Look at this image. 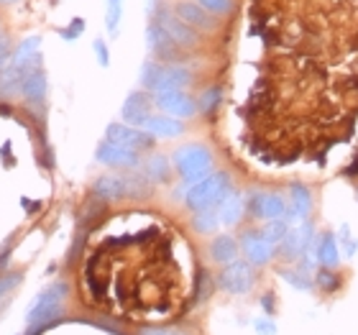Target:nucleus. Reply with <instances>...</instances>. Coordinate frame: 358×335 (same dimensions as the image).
Masks as SVG:
<instances>
[{
    "label": "nucleus",
    "mask_w": 358,
    "mask_h": 335,
    "mask_svg": "<svg viewBox=\"0 0 358 335\" xmlns=\"http://www.w3.org/2000/svg\"><path fill=\"white\" fill-rule=\"evenodd\" d=\"M69 297V284L64 279H57L49 287L38 292L36 299L31 302L29 313H26V333L23 335H41L52 325L62 320L64 315V302Z\"/></svg>",
    "instance_id": "f257e3e1"
},
{
    "label": "nucleus",
    "mask_w": 358,
    "mask_h": 335,
    "mask_svg": "<svg viewBox=\"0 0 358 335\" xmlns=\"http://www.w3.org/2000/svg\"><path fill=\"white\" fill-rule=\"evenodd\" d=\"M172 164H174V169L179 171V177L192 187L213 171V154H210V149L202 146V143H185V146H179V149L174 151Z\"/></svg>",
    "instance_id": "f03ea898"
},
{
    "label": "nucleus",
    "mask_w": 358,
    "mask_h": 335,
    "mask_svg": "<svg viewBox=\"0 0 358 335\" xmlns=\"http://www.w3.org/2000/svg\"><path fill=\"white\" fill-rule=\"evenodd\" d=\"M231 190H233L231 177H228L225 171H210L208 177L189 187L185 202H187V208H192L194 213H197V210H210V208H217Z\"/></svg>",
    "instance_id": "7ed1b4c3"
},
{
    "label": "nucleus",
    "mask_w": 358,
    "mask_h": 335,
    "mask_svg": "<svg viewBox=\"0 0 358 335\" xmlns=\"http://www.w3.org/2000/svg\"><path fill=\"white\" fill-rule=\"evenodd\" d=\"M254 266L248 264V261H231V264H225L223 271L217 274V287L223 292H228V294H236V297H241V294H248V292L254 290Z\"/></svg>",
    "instance_id": "20e7f679"
},
{
    "label": "nucleus",
    "mask_w": 358,
    "mask_h": 335,
    "mask_svg": "<svg viewBox=\"0 0 358 335\" xmlns=\"http://www.w3.org/2000/svg\"><path fill=\"white\" fill-rule=\"evenodd\" d=\"M151 21H157L162 29L166 31V36L172 38L174 44L185 52V49H197L200 46V34L194 29H189L185 21H179L177 15H174V10H169V8H162L159 6V10L154 13V18Z\"/></svg>",
    "instance_id": "39448f33"
},
{
    "label": "nucleus",
    "mask_w": 358,
    "mask_h": 335,
    "mask_svg": "<svg viewBox=\"0 0 358 335\" xmlns=\"http://www.w3.org/2000/svg\"><path fill=\"white\" fill-rule=\"evenodd\" d=\"M154 105H157L164 115L177 118V120L197 115V103H194L187 92H182V90H174V92H159V95H154Z\"/></svg>",
    "instance_id": "423d86ee"
},
{
    "label": "nucleus",
    "mask_w": 358,
    "mask_h": 335,
    "mask_svg": "<svg viewBox=\"0 0 358 335\" xmlns=\"http://www.w3.org/2000/svg\"><path fill=\"white\" fill-rule=\"evenodd\" d=\"M105 141L118 143V146H126V149L134 151H143L154 146V138L143 128H131L126 123H110L105 128Z\"/></svg>",
    "instance_id": "0eeeda50"
},
{
    "label": "nucleus",
    "mask_w": 358,
    "mask_h": 335,
    "mask_svg": "<svg viewBox=\"0 0 358 335\" xmlns=\"http://www.w3.org/2000/svg\"><path fill=\"white\" fill-rule=\"evenodd\" d=\"M95 159L100 164L110 166V169H136V166L141 164L138 151L126 149V146H118V143H110V141H103L97 146Z\"/></svg>",
    "instance_id": "6e6552de"
},
{
    "label": "nucleus",
    "mask_w": 358,
    "mask_h": 335,
    "mask_svg": "<svg viewBox=\"0 0 358 335\" xmlns=\"http://www.w3.org/2000/svg\"><path fill=\"white\" fill-rule=\"evenodd\" d=\"M246 208L259 220H282V218H287V200L279 192H256L246 202Z\"/></svg>",
    "instance_id": "1a4fd4ad"
},
{
    "label": "nucleus",
    "mask_w": 358,
    "mask_h": 335,
    "mask_svg": "<svg viewBox=\"0 0 358 335\" xmlns=\"http://www.w3.org/2000/svg\"><path fill=\"white\" fill-rule=\"evenodd\" d=\"M154 97L149 92H131L120 105V120L131 128H143V123L151 118Z\"/></svg>",
    "instance_id": "9d476101"
},
{
    "label": "nucleus",
    "mask_w": 358,
    "mask_h": 335,
    "mask_svg": "<svg viewBox=\"0 0 358 335\" xmlns=\"http://www.w3.org/2000/svg\"><path fill=\"white\" fill-rule=\"evenodd\" d=\"M238 248L243 251V256H246V261L251 266H264V264H268V261L274 259L276 253V246H271L259 231L243 233L238 241Z\"/></svg>",
    "instance_id": "9b49d317"
},
{
    "label": "nucleus",
    "mask_w": 358,
    "mask_h": 335,
    "mask_svg": "<svg viewBox=\"0 0 358 335\" xmlns=\"http://www.w3.org/2000/svg\"><path fill=\"white\" fill-rule=\"evenodd\" d=\"M313 243V225L302 223V225H292L284 241L279 243V256L284 261H297L302 259V253H307V246Z\"/></svg>",
    "instance_id": "f8f14e48"
},
{
    "label": "nucleus",
    "mask_w": 358,
    "mask_h": 335,
    "mask_svg": "<svg viewBox=\"0 0 358 335\" xmlns=\"http://www.w3.org/2000/svg\"><path fill=\"white\" fill-rule=\"evenodd\" d=\"M146 44H149L151 54L157 57V62H177L182 57V49L166 36V31L157 21H151L146 29Z\"/></svg>",
    "instance_id": "ddd939ff"
},
{
    "label": "nucleus",
    "mask_w": 358,
    "mask_h": 335,
    "mask_svg": "<svg viewBox=\"0 0 358 335\" xmlns=\"http://www.w3.org/2000/svg\"><path fill=\"white\" fill-rule=\"evenodd\" d=\"M174 15H177L179 21H185L189 29L197 31V34H200V31H215L217 29L215 15H210L205 8H200L197 3H192V0H182V3H177Z\"/></svg>",
    "instance_id": "4468645a"
},
{
    "label": "nucleus",
    "mask_w": 358,
    "mask_h": 335,
    "mask_svg": "<svg viewBox=\"0 0 358 335\" xmlns=\"http://www.w3.org/2000/svg\"><path fill=\"white\" fill-rule=\"evenodd\" d=\"M313 210V194L305 185H294L289 187V202H287V223L292 225H302L307 223V215Z\"/></svg>",
    "instance_id": "2eb2a0df"
},
{
    "label": "nucleus",
    "mask_w": 358,
    "mask_h": 335,
    "mask_svg": "<svg viewBox=\"0 0 358 335\" xmlns=\"http://www.w3.org/2000/svg\"><path fill=\"white\" fill-rule=\"evenodd\" d=\"M92 197L103 202H113V200H123L128 197V177L123 174H103L92 182Z\"/></svg>",
    "instance_id": "dca6fc26"
},
{
    "label": "nucleus",
    "mask_w": 358,
    "mask_h": 335,
    "mask_svg": "<svg viewBox=\"0 0 358 335\" xmlns=\"http://www.w3.org/2000/svg\"><path fill=\"white\" fill-rule=\"evenodd\" d=\"M192 85V72L187 67H179V64H169V67H162L157 83H154V95L159 92H174V90H185Z\"/></svg>",
    "instance_id": "f3484780"
},
{
    "label": "nucleus",
    "mask_w": 358,
    "mask_h": 335,
    "mask_svg": "<svg viewBox=\"0 0 358 335\" xmlns=\"http://www.w3.org/2000/svg\"><path fill=\"white\" fill-rule=\"evenodd\" d=\"M143 131L157 141V138H177V136L185 134V123L177 118H169V115H151L146 123H143Z\"/></svg>",
    "instance_id": "a211bd4d"
},
{
    "label": "nucleus",
    "mask_w": 358,
    "mask_h": 335,
    "mask_svg": "<svg viewBox=\"0 0 358 335\" xmlns=\"http://www.w3.org/2000/svg\"><path fill=\"white\" fill-rule=\"evenodd\" d=\"M243 213H246V197L241 192H236V190H231V192L223 197V202L217 205L220 225H228V228L238 225L241 220H243Z\"/></svg>",
    "instance_id": "6ab92c4d"
},
{
    "label": "nucleus",
    "mask_w": 358,
    "mask_h": 335,
    "mask_svg": "<svg viewBox=\"0 0 358 335\" xmlns=\"http://www.w3.org/2000/svg\"><path fill=\"white\" fill-rule=\"evenodd\" d=\"M46 90H49L46 72L44 69H36V72H31V75L21 83V92H18V95H21L31 108H36V105H44Z\"/></svg>",
    "instance_id": "aec40b11"
},
{
    "label": "nucleus",
    "mask_w": 358,
    "mask_h": 335,
    "mask_svg": "<svg viewBox=\"0 0 358 335\" xmlns=\"http://www.w3.org/2000/svg\"><path fill=\"white\" fill-rule=\"evenodd\" d=\"M143 177L149 179L151 185H166L172 179V162L164 154H151L143 162Z\"/></svg>",
    "instance_id": "412c9836"
},
{
    "label": "nucleus",
    "mask_w": 358,
    "mask_h": 335,
    "mask_svg": "<svg viewBox=\"0 0 358 335\" xmlns=\"http://www.w3.org/2000/svg\"><path fill=\"white\" fill-rule=\"evenodd\" d=\"M238 241L233 238V236H217L210 243V259L215 261V264H223V266L238 259Z\"/></svg>",
    "instance_id": "4be33fe9"
},
{
    "label": "nucleus",
    "mask_w": 358,
    "mask_h": 335,
    "mask_svg": "<svg viewBox=\"0 0 358 335\" xmlns=\"http://www.w3.org/2000/svg\"><path fill=\"white\" fill-rule=\"evenodd\" d=\"M317 261H320L322 266H338V261H341V253H338V241L333 233H325L320 238V246H317Z\"/></svg>",
    "instance_id": "5701e85b"
},
{
    "label": "nucleus",
    "mask_w": 358,
    "mask_h": 335,
    "mask_svg": "<svg viewBox=\"0 0 358 335\" xmlns=\"http://www.w3.org/2000/svg\"><path fill=\"white\" fill-rule=\"evenodd\" d=\"M217 225H220V218H217V210L210 208V210H197L192 215V228L202 236H210V233L217 231Z\"/></svg>",
    "instance_id": "b1692460"
},
{
    "label": "nucleus",
    "mask_w": 358,
    "mask_h": 335,
    "mask_svg": "<svg viewBox=\"0 0 358 335\" xmlns=\"http://www.w3.org/2000/svg\"><path fill=\"white\" fill-rule=\"evenodd\" d=\"M105 215V202L97 200V197H90L87 202H85L83 213H80V225H85V228H95L100 220H103Z\"/></svg>",
    "instance_id": "393cba45"
},
{
    "label": "nucleus",
    "mask_w": 358,
    "mask_h": 335,
    "mask_svg": "<svg viewBox=\"0 0 358 335\" xmlns=\"http://www.w3.org/2000/svg\"><path fill=\"white\" fill-rule=\"evenodd\" d=\"M287 231H289V223L282 218V220H266V225H264L259 233H262L271 246H279V243L284 241V236H287Z\"/></svg>",
    "instance_id": "a878e982"
},
{
    "label": "nucleus",
    "mask_w": 358,
    "mask_h": 335,
    "mask_svg": "<svg viewBox=\"0 0 358 335\" xmlns=\"http://www.w3.org/2000/svg\"><path fill=\"white\" fill-rule=\"evenodd\" d=\"M123 18V0H108V10H105V29L110 36H118V26Z\"/></svg>",
    "instance_id": "bb28decb"
},
{
    "label": "nucleus",
    "mask_w": 358,
    "mask_h": 335,
    "mask_svg": "<svg viewBox=\"0 0 358 335\" xmlns=\"http://www.w3.org/2000/svg\"><path fill=\"white\" fill-rule=\"evenodd\" d=\"M223 100V90L220 87H210L200 95V103H197V111L205 113V115H213L217 111V105Z\"/></svg>",
    "instance_id": "cd10ccee"
},
{
    "label": "nucleus",
    "mask_w": 358,
    "mask_h": 335,
    "mask_svg": "<svg viewBox=\"0 0 358 335\" xmlns=\"http://www.w3.org/2000/svg\"><path fill=\"white\" fill-rule=\"evenodd\" d=\"M162 67H164V64H162V62H157V59L143 62V64H141V77H138V80H141V87H146L151 92V90H154V83H157L159 72H162Z\"/></svg>",
    "instance_id": "c85d7f7f"
},
{
    "label": "nucleus",
    "mask_w": 358,
    "mask_h": 335,
    "mask_svg": "<svg viewBox=\"0 0 358 335\" xmlns=\"http://www.w3.org/2000/svg\"><path fill=\"white\" fill-rule=\"evenodd\" d=\"M282 279L287 284H292L294 290H310L313 287V276H307L299 269H282Z\"/></svg>",
    "instance_id": "c756f323"
},
{
    "label": "nucleus",
    "mask_w": 358,
    "mask_h": 335,
    "mask_svg": "<svg viewBox=\"0 0 358 335\" xmlns=\"http://www.w3.org/2000/svg\"><path fill=\"white\" fill-rule=\"evenodd\" d=\"M200 8H205L210 15H228L233 13V8H236V3L233 0H194Z\"/></svg>",
    "instance_id": "7c9ffc66"
},
{
    "label": "nucleus",
    "mask_w": 358,
    "mask_h": 335,
    "mask_svg": "<svg viewBox=\"0 0 358 335\" xmlns=\"http://www.w3.org/2000/svg\"><path fill=\"white\" fill-rule=\"evenodd\" d=\"M85 18H72L69 21V26H64V29H59V36L64 38V41H75V38H80L85 34Z\"/></svg>",
    "instance_id": "2f4dec72"
},
{
    "label": "nucleus",
    "mask_w": 358,
    "mask_h": 335,
    "mask_svg": "<svg viewBox=\"0 0 358 335\" xmlns=\"http://www.w3.org/2000/svg\"><path fill=\"white\" fill-rule=\"evenodd\" d=\"M21 282H23L21 271H18V274H15V271H10V274H0V299L8 297V294H10V292H13Z\"/></svg>",
    "instance_id": "473e14b6"
},
{
    "label": "nucleus",
    "mask_w": 358,
    "mask_h": 335,
    "mask_svg": "<svg viewBox=\"0 0 358 335\" xmlns=\"http://www.w3.org/2000/svg\"><path fill=\"white\" fill-rule=\"evenodd\" d=\"M92 52H95V59H97V64H100V67H103V69L110 67V52H108L105 38L97 36L95 41H92Z\"/></svg>",
    "instance_id": "72a5a7b5"
},
{
    "label": "nucleus",
    "mask_w": 358,
    "mask_h": 335,
    "mask_svg": "<svg viewBox=\"0 0 358 335\" xmlns=\"http://www.w3.org/2000/svg\"><path fill=\"white\" fill-rule=\"evenodd\" d=\"M138 335H189V333H185V330L179 328H154V325H149V328L138 330Z\"/></svg>",
    "instance_id": "f704fd0d"
},
{
    "label": "nucleus",
    "mask_w": 358,
    "mask_h": 335,
    "mask_svg": "<svg viewBox=\"0 0 358 335\" xmlns=\"http://www.w3.org/2000/svg\"><path fill=\"white\" fill-rule=\"evenodd\" d=\"M317 284H320L325 292H330V290H336L338 287V279H336L333 271H320V274H317Z\"/></svg>",
    "instance_id": "c9c22d12"
},
{
    "label": "nucleus",
    "mask_w": 358,
    "mask_h": 335,
    "mask_svg": "<svg viewBox=\"0 0 358 335\" xmlns=\"http://www.w3.org/2000/svg\"><path fill=\"white\" fill-rule=\"evenodd\" d=\"M10 253H13V238H8L3 246H0V271L8 266V261H10Z\"/></svg>",
    "instance_id": "e433bc0d"
},
{
    "label": "nucleus",
    "mask_w": 358,
    "mask_h": 335,
    "mask_svg": "<svg viewBox=\"0 0 358 335\" xmlns=\"http://www.w3.org/2000/svg\"><path fill=\"white\" fill-rule=\"evenodd\" d=\"M8 59H10V41L6 36H0V69L6 67Z\"/></svg>",
    "instance_id": "4c0bfd02"
},
{
    "label": "nucleus",
    "mask_w": 358,
    "mask_h": 335,
    "mask_svg": "<svg viewBox=\"0 0 358 335\" xmlns=\"http://www.w3.org/2000/svg\"><path fill=\"white\" fill-rule=\"evenodd\" d=\"M0 157H3V164L13 166V157H10V141H6L0 146Z\"/></svg>",
    "instance_id": "58836bf2"
},
{
    "label": "nucleus",
    "mask_w": 358,
    "mask_h": 335,
    "mask_svg": "<svg viewBox=\"0 0 358 335\" xmlns=\"http://www.w3.org/2000/svg\"><path fill=\"white\" fill-rule=\"evenodd\" d=\"M256 330H259V333L262 335H271L274 333V325H271V322H256Z\"/></svg>",
    "instance_id": "ea45409f"
},
{
    "label": "nucleus",
    "mask_w": 358,
    "mask_h": 335,
    "mask_svg": "<svg viewBox=\"0 0 358 335\" xmlns=\"http://www.w3.org/2000/svg\"><path fill=\"white\" fill-rule=\"evenodd\" d=\"M274 294H264V299H262V307H266V313H274Z\"/></svg>",
    "instance_id": "a19ab883"
},
{
    "label": "nucleus",
    "mask_w": 358,
    "mask_h": 335,
    "mask_svg": "<svg viewBox=\"0 0 358 335\" xmlns=\"http://www.w3.org/2000/svg\"><path fill=\"white\" fill-rule=\"evenodd\" d=\"M10 3H18V0H0V6H10Z\"/></svg>",
    "instance_id": "79ce46f5"
}]
</instances>
